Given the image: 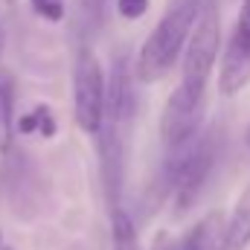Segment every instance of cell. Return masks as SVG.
I'll return each instance as SVG.
<instances>
[{
	"label": "cell",
	"instance_id": "cell-1",
	"mask_svg": "<svg viewBox=\"0 0 250 250\" xmlns=\"http://www.w3.org/2000/svg\"><path fill=\"white\" fill-rule=\"evenodd\" d=\"M204 9V0H166V9L148 38L143 41L137 62H134V79L143 84H154L169 76V70L187 50L192 26Z\"/></svg>",
	"mask_w": 250,
	"mask_h": 250
},
{
	"label": "cell",
	"instance_id": "cell-2",
	"mask_svg": "<svg viewBox=\"0 0 250 250\" xmlns=\"http://www.w3.org/2000/svg\"><path fill=\"white\" fill-rule=\"evenodd\" d=\"M172 151L175 157L166 166V189L172 192L178 212H184L198 201V195L204 192L215 169V160H218L215 134H198L192 143L172 148Z\"/></svg>",
	"mask_w": 250,
	"mask_h": 250
},
{
	"label": "cell",
	"instance_id": "cell-3",
	"mask_svg": "<svg viewBox=\"0 0 250 250\" xmlns=\"http://www.w3.org/2000/svg\"><path fill=\"white\" fill-rule=\"evenodd\" d=\"M221 53V15L215 3H207L192 26V35L184 50V67H181V84L192 90L207 93L212 67Z\"/></svg>",
	"mask_w": 250,
	"mask_h": 250
},
{
	"label": "cell",
	"instance_id": "cell-4",
	"mask_svg": "<svg viewBox=\"0 0 250 250\" xmlns=\"http://www.w3.org/2000/svg\"><path fill=\"white\" fill-rule=\"evenodd\" d=\"M105 87L108 79L102 73V64L90 47H82L73 62V120L76 125L96 137L105 117Z\"/></svg>",
	"mask_w": 250,
	"mask_h": 250
},
{
	"label": "cell",
	"instance_id": "cell-5",
	"mask_svg": "<svg viewBox=\"0 0 250 250\" xmlns=\"http://www.w3.org/2000/svg\"><path fill=\"white\" fill-rule=\"evenodd\" d=\"M204 111H207V93L192 90L187 84H178L169 93V99L163 105V114H160V140H163V146L172 151V148H181V146L192 143L201 134Z\"/></svg>",
	"mask_w": 250,
	"mask_h": 250
},
{
	"label": "cell",
	"instance_id": "cell-6",
	"mask_svg": "<svg viewBox=\"0 0 250 250\" xmlns=\"http://www.w3.org/2000/svg\"><path fill=\"white\" fill-rule=\"evenodd\" d=\"M250 84V47L230 35L224 56H221V67H218V90L224 96H236L239 90H245Z\"/></svg>",
	"mask_w": 250,
	"mask_h": 250
},
{
	"label": "cell",
	"instance_id": "cell-7",
	"mask_svg": "<svg viewBox=\"0 0 250 250\" xmlns=\"http://www.w3.org/2000/svg\"><path fill=\"white\" fill-rule=\"evenodd\" d=\"M250 248V187L239 195L230 218L224 221L221 250H248Z\"/></svg>",
	"mask_w": 250,
	"mask_h": 250
},
{
	"label": "cell",
	"instance_id": "cell-8",
	"mask_svg": "<svg viewBox=\"0 0 250 250\" xmlns=\"http://www.w3.org/2000/svg\"><path fill=\"white\" fill-rule=\"evenodd\" d=\"M221 236H224V215L209 212L195 227H189V233L178 242V250H221Z\"/></svg>",
	"mask_w": 250,
	"mask_h": 250
},
{
	"label": "cell",
	"instance_id": "cell-9",
	"mask_svg": "<svg viewBox=\"0 0 250 250\" xmlns=\"http://www.w3.org/2000/svg\"><path fill=\"white\" fill-rule=\"evenodd\" d=\"M15 79L12 76H0V154H6L15 143Z\"/></svg>",
	"mask_w": 250,
	"mask_h": 250
},
{
	"label": "cell",
	"instance_id": "cell-10",
	"mask_svg": "<svg viewBox=\"0 0 250 250\" xmlns=\"http://www.w3.org/2000/svg\"><path fill=\"white\" fill-rule=\"evenodd\" d=\"M111 242H114V250H140L137 227L123 204L117 209H111Z\"/></svg>",
	"mask_w": 250,
	"mask_h": 250
},
{
	"label": "cell",
	"instance_id": "cell-11",
	"mask_svg": "<svg viewBox=\"0 0 250 250\" xmlns=\"http://www.w3.org/2000/svg\"><path fill=\"white\" fill-rule=\"evenodd\" d=\"M21 134H29V131H38L44 140H53L56 137V120H53V114H50V108H44V105H38L32 114H26V117H21Z\"/></svg>",
	"mask_w": 250,
	"mask_h": 250
},
{
	"label": "cell",
	"instance_id": "cell-12",
	"mask_svg": "<svg viewBox=\"0 0 250 250\" xmlns=\"http://www.w3.org/2000/svg\"><path fill=\"white\" fill-rule=\"evenodd\" d=\"M29 6L44 21H62L64 18V0H29Z\"/></svg>",
	"mask_w": 250,
	"mask_h": 250
},
{
	"label": "cell",
	"instance_id": "cell-13",
	"mask_svg": "<svg viewBox=\"0 0 250 250\" xmlns=\"http://www.w3.org/2000/svg\"><path fill=\"white\" fill-rule=\"evenodd\" d=\"M117 12L125 21H140L148 12V0H117Z\"/></svg>",
	"mask_w": 250,
	"mask_h": 250
},
{
	"label": "cell",
	"instance_id": "cell-14",
	"mask_svg": "<svg viewBox=\"0 0 250 250\" xmlns=\"http://www.w3.org/2000/svg\"><path fill=\"white\" fill-rule=\"evenodd\" d=\"M236 38H242L250 47V0H242V9H239V21H236V29H233Z\"/></svg>",
	"mask_w": 250,
	"mask_h": 250
},
{
	"label": "cell",
	"instance_id": "cell-15",
	"mask_svg": "<svg viewBox=\"0 0 250 250\" xmlns=\"http://www.w3.org/2000/svg\"><path fill=\"white\" fill-rule=\"evenodd\" d=\"M151 250H178V242L163 230V233H157L154 236V242H151Z\"/></svg>",
	"mask_w": 250,
	"mask_h": 250
},
{
	"label": "cell",
	"instance_id": "cell-16",
	"mask_svg": "<svg viewBox=\"0 0 250 250\" xmlns=\"http://www.w3.org/2000/svg\"><path fill=\"white\" fill-rule=\"evenodd\" d=\"M82 3V15L87 21H96L99 18V9H102V0H79Z\"/></svg>",
	"mask_w": 250,
	"mask_h": 250
},
{
	"label": "cell",
	"instance_id": "cell-17",
	"mask_svg": "<svg viewBox=\"0 0 250 250\" xmlns=\"http://www.w3.org/2000/svg\"><path fill=\"white\" fill-rule=\"evenodd\" d=\"M9 245H6V239H3V230H0V250H6Z\"/></svg>",
	"mask_w": 250,
	"mask_h": 250
},
{
	"label": "cell",
	"instance_id": "cell-18",
	"mask_svg": "<svg viewBox=\"0 0 250 250\" xmlns=\"http://www.w3.org/2000/svg\"><path fill=\"white\" fill-rule=\"evenodd\" d=\"M245 143H248V148H250V125H248V131H245Z\"/></svg>",
	"mask_w": 250,
	"mask_h": 250
},
{
	"label": "cell",
	"instance_id": "cell-19",
	"mask_svg": "<svg viewBox=\"0 0 250 250\" xmlns=\"http://www.w3.org/2000/svg\"><path fill=\"white\" fill-rule=\"evenodd\" d=\"M0 50H3V29H0Z\"/></svg>",
	"mask_w": 250,
	"mask_h": 250
},
{
	"label": "cell",
	"instance_id": "cell-20",
	"mask_svg": "<svg viewBox=\"0 0 250 250\" xmlns=\"http://www.w3.org/2000/svg\"><path fill=\"white\" fill-rule=\"evenodd\" d=\"M6 3H15V0H6Z\"/></svg>",
	"mask_w": 250,
	"mask_h": 250
},
{
	"label": "cell",
	"instance_id": "cell-21",
	"mask_svg": "<svg viewBox=\"0 0 250 250\" xmlns=\"http://www.w3.org/2000/svg\"><path fill=\"white\" fill-rule=\"evenodd\" d=\"M6 250H12V248H6Z\"/></svg>",
	"mask_w": 250,
	"mask_h": 250
}]
</instances>
